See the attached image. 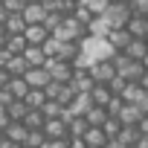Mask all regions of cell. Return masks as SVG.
Wrapping results in <instances>:
<instances>
[{"instance_id": "obj_1", "label": "cell", "mask_w": 148, "mask_h": 148, "mask_svg": "<svg viewBox=\"0 0 148 148\" xmlns=\"http://www.w3.org/2000/svg\"><path fill=\"white\" fill-rule=\"evenodd\" d=\"M113 55H116V49L110 47L108 38L84 35L79 41V55H76V61H73V67H76V70H87L96 61H113Z\"/></svg>"}, {"instance_id": "obj_2", "label": "cell", "mask_w": 148, "mask_h": 148, "mask_svg": "<svg viewBox=\"0 0 148 148\" xmlns=\"http://www.w3.org/2000/svg\"><path fill=\"white\" fill-rule=\"evenodd\" d=\"M102 18L108 21V26H110V29H125V26H128V21L134 18V12H131V6H128V0H110Z\"/></svg>"}, {"instance_id": "obj_3", "label": "cell", "mask_w": 148, "mask_h": 148, "mask_svg": "<svg viewBox=\"0 0 148 148\" xmlns=\"http://www.w3.org/2000/svg\"><path fill=\"white\" fill-rule=\"evenodd\" d=\"M84 32H87V29H84L76 18H64V21L52 29V38H55V41H64V44H79V41L84 38Z\"/></svg>"}, {"instance_id": "obj_4", "label": "cell", "mask_w": 148, "mask_h": 148, "mask_svg": "<svg viewBox=\"0 0 148 148\" xmlns=\"http://www.w3.org/2000/svg\"><path fill=\"white\" fill-rule=\"evenodd\" d=\"M47 70H49L52 82H58V84H70L73 82V73H76V67H73L70 61H55V58L47 61Z\"/></svg>"}, {"instance_id": "obj_5", "label": "cell", "mask_w": 148, "mask_h": 148, "mask_svg": "<svg viewBox=\"0 0 148 148\" xmlns=\"http://www.w3.org/2000/svg\"><path fill=\"white\" fill-rule=\"evenodd\" d=\"M87 73H90V79H93L96 84H110V82L116 79V67H113V61H96V64L87 67Z\"/></svg>"}, {"instance_id": "obj_6", "label": "cell", "mask_w": 148, "mask_h": 148, "mask_svg": "<svg viewBox=\"0 0 148 148\" xmlns=\"http://www.w3.org/2000/svg\"><path fill=\"white\" fill-rule=\"evenodd\" d=\"M23 79H26L29 90H44V87L52 82V76H49V70H47V67H29V70L23 73Z\"/></svg>"}, {"instance_id": "obj_7", "label": "cell", "mask_w": 148, "mask_h": 148, "mask_svg": "<svg viewBox=\"0 0 148 148\" xmlns=\"http://www.w3.org/2000/svg\"><path fill=\"white\" fill-rule=\"evenodd\" d=\"M41 131H44L47 139H70V125H67L64 116H61V119H47Z\"/></svg>"}, {"instance_id": "obj_8", "label": "cell", "mask_w": 148, "mask_h": 148, "mask_svg": "<svg viewBox=\"0 0 148 148\" xmlns=\"http://www.w3.org/2000/svg\"><path fill=\"white\" fill-rule=\"evenodd\" d=\"M23 38H26L29 47H44V41L49 38V29H47L44 23H29V26L23 29Z\"/></svg>"}, {"instance_id": "obj_9", "label": "cell", "mask_w": 148, "mask_h": 148, "mask_svg": "<svg viewBox=\"0 0 148 148\" xmlns=\"http://www.w3.org/2000/svg\"><path fill=\"white\" fill-rule=\"evenodd\" d=\"M47 15H49L47 3H29V0H26V9H23V21H26V26H29V23H44Z\"/></svg>"}, {"instance_id": "obj_10", "label": "cell", "mask_w": 148, "mask_h": 148, "mask_svg": "<svg viewBox=\"0 0 148 148\" xmlns=\"http://www.w3.org/2000/svg\"><path fill=\"white\" fill-rule=\"evenodd\" d=\"M70 87L76 90V93H90V90L96 87V82L90 79V73H87V70H76V73H73V82H70Z\"/></svg>"}, {"instance_id": "obj_11", "label": "cell", "mask_w": 148, "mask_h": 148, "mask_svg": "<svg viewBox=\"0 0 148 148\" xmlns=\"http://www.w3.org/2000/svg\"><path fill=\"white\" fill-rule=\"evenodd\" d=\"M3 134H6V139L9 142H26V136H29V128L23 125V122H6L3 125Z\"/></svg>"}, {"instance_id": "obj_12", "label": "cell", "mask_w": 148, "mask_h": 148, "mask_svg": "<svg viewBox=\"0 0 148 148\" xmlns=\"http://www.w3.org/2000/svg\"><path fill=\"white\" fill-rule=\"evenodd\" d=\"M3 93H6L9 99H23V96L29 93V84H26V79H23V76H12Z\"/></svg>"}, {"instance_id": "obj_13", "label": "cell", "mask_w": 148, "mask_h": 148, "mask_svg": "<svg viewBox=\"0 0 148 148\" xmlns=\"http://www.w3.org/2000/svg\"><path fill=\"white\" fill-rule=\"evenodd\" d=\"M116 119L122 122V125H139V119H142V110L136 108V105H122L119 108V113H116Z\"/></svg>"}, {"instance_id": "obj_14", "label": "cell", "mask_w": 148, "mask_h": 148, "mask_svg": "<svg viewBox=\"0 0 148 148\" xmlns=\"http://www.w3.org/2000/svg\"><path fill=\"white\" fill-rule=\"evenodd\" d=\"M82 139L87 142V148H105V145L110 142V139H108V134H105L102 128H93V125L87 128V134H84Z\"/></svg>"}, {"instance_id": "obj_15", "label": "cell", "mask_w": 148, "mask_h": 148, "mask_svg": "<svg viewBox=\"0 0 148 148\" xmlns=\"http://www.w3.org/2000/svg\"><path fill=\"white\" fill-rule=\"evenodd\" d=\"M23 58H26V64L29 67H47V52H44V47H26L23 49Z\"/></svg>"}, {"instance_id": "obj_16", "label": "cell", "mask_w": 148, "mask_h": 148, "mask_svg": "<svg viewBox=\"0 0 148 148\" xmlns=\"http://www.w3.org/2000/svg\"><path fill=\"white\" fill-rule=\"evenodd\" d=\"M90 99H93V105L108 108V105L113 102V93H110V87H108V84H96V87L90 90Z\"/></svg>"}, {"instance_id": "obj_17", "label": "cell", "mask_w": 148, "mask_h": 148, "mask_svg": "<svg viewBox=\"0 0 148 148\" xmlns=\"http://www.w3.org/2000/svg\"><path fill=\"white\" fill-rule=\"evenodd\" d=\"M125 29L131 32V38H142V41H145V35H148V18L136 15V18H131V21H128V26H125Z\"/></svg>"}, {"instance_id": "obj_18", "label": "cell", "mask_w": 148, "mask_h": 148, "mask_svg": "<svg viewBox=\"0 0 148 148\" xmlns=\"http://www.w3.org/2000/svg\"><path fill=\"white\" fill-rule=\"evenodd\" d=\"M3 29H6V35H23V29H26V21H23V15H6V21H3Z\"/></svg>"}, {"instance_id": "obj_19", "label": "cell", "mask_w": 148, "mask_h": 148, "mask_svg": "<svg viewBox=\"0 0 148 148\" xmlns=\"http://www.w3.org/2000/svg\"><path fill=\"white\" fill-rule=\"evenodd\" d=\"M110 32H113V29L108 26V21H105L102 15H96V18L87 23V35H96V38H108Z\"/></svg>"}, {"instance_id": "obj_20", "label": "cell", "mask_w": 148, "mask_h": 148, "mask_svg": "<svg viewBox=\"0 0 148 148\" xmlns=\"http://www.w3.org/2000/svg\"><path fill=\"white\" fill-rule=\"evenodd\" d=\"M108 41H110V47H113L116 52H122V49H125L134 38H131V32H128V29H113V32L108 35Z\"/></svg>"}, {"instance_id": "obj_21", "label": "cell", "mask_w": 148, "mask_h": 148, "mask_svg": "<svg viewBox=\"0 0 148 148\" xmlns=\"http://www.w3.org/2000/svg\"><path fill=\"white\" fill-rule=\"evenodd\" d=\"M122 52H125L128 58H134V61H142V58H145V52H148V44H145L142 38H134V41H131Z\"/></svg>"}, {"instance_id": "obj_22", "label": "cell", "mask_w": 148, "mask_h": 148, "mask_svg": "<svg viewBox=\"0 0 148 148\" xmlns=\"http://www.w3.org/2000/svg\"><path fill=\"white\" fill-rule=\"evenodd\" d=\"M87 125H93V128H102L108 119H110V113H108V108H99V105H93L90 110H87Z\"/></svg>"}, {"instance_id": "obj_23", "label": "cell", "mask_w": 148, "mask_h": 148, "mask_svg": "<svg viewBox=\"0 0 148 148\" xmlns=\"http://www.w3.org/2000/svg\"><path fill=\"white\" fill-rule=\"evenodd\" d=\"M23 102H26V108H29V110H41L49 99H47V93H44V90H29V93L23 96Z\"/></svg>"}, {"instance_id": "obj_24", "label": "cell", "mask_w": 148, "mask_h": 148, "mask_svg": "<svg viewBox=\"0 0 148 148\" xmlns=\"http://www.w3.org/2000/svg\"><path fill=\"white\" fill-rule=\"evenodd\" d=\"M26 70H29V64H26L23 55H12V58L6 61V73H9V76H23Z\"/></svg>"}, {"instance_id": "obj_25", "label": "cell", "mask_w": 148, "mask_h": 148, "mask_svg": "<svg viewBox=\"0 0 148 148\" xmlns=\"http://www.w3.org/2000/svg\"><path fill=\"white\" fill-rule=\"evenodd\" d=\"M44 122H47L44 110H29V113L23 116V125H26L29 131H41V128H44Z\"/></svg>"}, {"instance_id": "obj_26", "label": "cell", "mask_w": 148, "mask_h": 148, "mask_svg": "<svg viewBox=\"0 0 148 148\" xmlns=\"http://www.w3.org/2000/svg\"><path fill=\"white\" fill-rule=\"evenodd\" d=\"M67 125H70V136H84L87 134V119L84 116H76V119H67Z\"/></svg>"}, {"instance_id": "obj_27", "label": "cell", "mask_w": 148, "mask_h": 148, "mask_svg": "<svg viewBox=\"0 0 148 148\" xmlns=\"http://www.w3.org/2000/svg\"><path fill=\"white\" fill-rule=\"evenodd\" d=\"M70 18H76V21H79V23H82V26H84V29H87V23H90V21H93V18H96V15H93V12H90V9H87V6H76V12H73V15H70Z\"/></svg>"}, {"instance_id": "obj_28", "label": "cell", "mask_w": 148, "mask_h": 148, "mask_svg": "<svg viewBox=\"0 0 148 148\" xmlns=\"http://www.w3.org/2000/svg\"><path fill=\"white\" fill-rule=\"evenodd\" d=\"M102 131L108 134V139H116V136H119V131H122V122H119L116 116H110V119L102 125Z\"/></svg>"}, {"instance_id": "obj_29", "label": "cell", "mask_w": 148, "mask_h": 148, "mask_svg": "<svg viewBox=\"0 0 148 148\" xmlns=\"http://www.w3.org/2000/svg\"><path fill=\"white\" fill-rule=\"evenodd\" d=\"M3 9H6V15H23L26 0H3Z\"/></svg>"}, {"instance_id": "obj_30", "label": "cell", "mask_w": 148, "mask_h": 148, "mask_svg": "<svg viewBox=\"0 0 148 148\" xmlns=\"http://www.w3.org/2000/svg\"><path fill=\"white\" fill-rule=\"evenodd\" d=\"M108 3H110V0H87V9L93 12V15H105V9H108Z\"/></svg>"}, {"instance_id": "obj_31", "label": "cell", "mask_w": 148, "mask_h": 148, "mask_svg": "<svg viewBox=\"0 0 148 148\" xmlns=\"http://www.w3.org/2000/svg\"><path fill=\"white\" fill-rule=\"evenodd\" d=\"M134 105H136V108L142 110V116H148V90H142V96H139V99H136Z\"/></svg>"}, {"instance_id": "obj_32", "label": "cell", "mask_w": 148, "mask_h": 148, "mask_svg": "<svg viewBox=\"0 0 148 148\" xmlns=\"http://www.w3.org/2000/svg\"><path fill=\"white\" fill-rule=\"evenodd\" d=\"M67 148H87V142H84L82 136H70V139H67Z\"/></svg>"}, {"instance_id": "obj_33", "label": "cell", "mask_w": 148, "mask_h": 148, "mask_svg": "<svg viewBox=\"0 0 148 148\" xmlns=\"http://www.w3.org/2000/svg\"><path fill=\"white\" fill-rule=\"evenodd\" d=\"M9 79H12V76H9V73H6V67H0V93L6 90V84H9Z\"/></svg>"}, {"instance_id": "obj_34", "label": "cell", "mask_w": 148, "mask_h": 148, "mask_svg": "<svg viewBox=\"0 0 148 148\" xmlns=\"http://www.w3.org/2000/svg\"><path fill=\"white\" fill-rule=\"evenodd\" d=\"M136 131H139V136H148V116H142V119H139Z\"/></svg>"}, {"instance_id": "obj_35", "label": "cell", "mask_w": 148, "mask_h": 148, "mask_svg": "<svg viewBox=\"0 0 148 148\" xmlns=\"http://www.w3.org/2000/svg\"><path fill=\"white\" fill-rule=\"evenodd\" d=\"M6 125V113H3V93H0V128Z\"/></svg>"}, {"instance_id": "obj_36", "label": "cell", "mask_w": 148, "mask_h": 148, "mask_svg": "<svg viewBox=\"0 0 148 148\" xmlns=\"http://www.w3.org/2000/svg\"><path fill=\"white\" fill-rule=\"evenodd\" d=\"M139 87H142V90H148V70L142 73V79H139Z\"/></svg>"}, {"instance_id": "obj_37", "label": "cell", "mask_w": 148, "mask_h": 148, "mask_svg": "<svg viewBox=\"0 0 148 148\" xmlns=\"http://www.w3.org/2000/svg\"><path fill=\"white\" fill-rule=\"evenodd\" d=\"M136 148H148V136H139L136 139Z\"/></svg>"}, {"instance_id": "obj_38", "label": "cell", "mask_w": 148, "mask_h": 148, "mask_svg": "<svg viewBox=\"0 0 148 148\" xmlns=\"http://www.w3.org/2000/svg\"><path fill=\"white\" fill-rule=\"evenodd\" d=\"M6 38H9V35H6V29L0 26V44H6Z\"/></svg>"}, {"instance_id": "obj_39", "label": "cell", "mask_w": 148, "mask_h": 148, "mask_svg": "<svg viewBox=\"0 0 148 148\" xmlns=\"http://www.w3.org/2000/svg\"><path fill=\"white\" fill-rule=\"evenodd\" d=\"M6 148H26V145H21V142H9Z\"/></svg>"}, {"instance_id": "obj_40", "label": "cell", "mask_w": 148, "mask_h": 148, "mask_svg": "<svg viewBox=\"0 0 148 148\" xmlns=\"http://www.w3.org/2000/svg\"><path fill=\"white\" fill-rule=\"evenodd\" d=\"M142 67H145V70H148V52H145V58H142Z\"/></svg>"}, {"instance_id": "obj_41", "label": "cell", "mask_w": 148, "mask_h": 148, "mask_svg": "<svg viewBox=\"0 0 148 148\" xmlns=\"http://www.w3.org/2000/svg\"><path fill=\"white\" fill-rule=\"evenodd\" d=\"M145 44H148V35H145Z\"/></svg>"}]
</instances>
